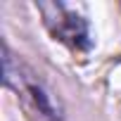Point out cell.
Instances as JSON below:
<instances>
[{"label":"cell","mask_w":121,"mask_h":121,"mask_svg":"<svg viewBox=\"0 0 121 121\" xmlns=\"http://www.w3.org/2000/svg\"><path fill=\"white\" fill-rule=\"evenodd\" d=\"M59 17H48V24L52 29V33L62 40V43H69L71 48H86L88 45V29L83 24V19L74 12H69L67 7L62 5H55Z\"/></svg>","instance_id":"obj_1"}]
</instances>
